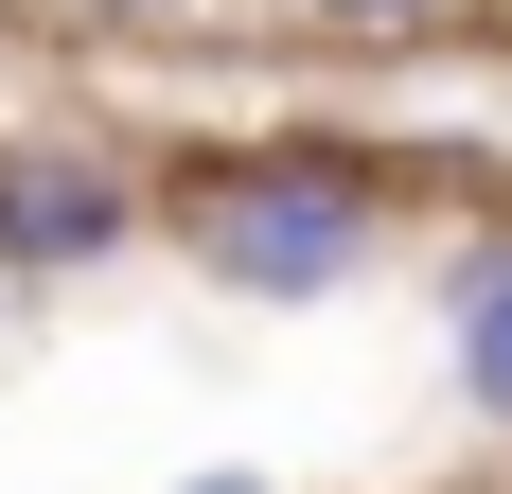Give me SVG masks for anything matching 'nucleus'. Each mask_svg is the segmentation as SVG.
<instances>
[{
    "label": "nucleus",
    "instance_id": "nucleus-1",
    "mask_svg": "<svg viewBox=\"0 0 512 494\" xmlns=\"http://www.w3.org/2000/svg\"><path fill=\"white\" fill-rule=\"evenodd\" d=\"M159 230H177V265L230 300H336L389 265V230H407V177L371 142H318V124H283V142H212L177 159V195H159Z\"/></svg>",
    "mask_w": 512,
    "mask_h": 494
},
{
    "label": "nucleus",
    "instance_id": "nucleus-2",
    "mask_svg": "<svg viewBox=\"0 0 512 494\" xmlns=\"http://www.w3.org/2000/svg\"><path fill=\"white\" fill-rule=\"evenodd\" d=\"M159 230V177L89 124H0V283H89Z\"/></svg>",
    "mask_w": 512,
    "mask_h": 494
},
{
    "label": "nucleus",
    "instance_id": "nucleus-3",
    "mask_svg": "<svg viewBox=\"0 0 512 494\" xmlns=\"http://www.w3.org/2000/svg\"><path fill=\"white\" fill-rule=\"evenodd\" d=\"M442 371H460V424L512 442V212L442 247Z\"/></svg>",
    "mask_w": 512,
    "mask_h": 494
},
{
    "label": "nucleus",
    "instance_id": "nucleus-4",
    "mask_svg": "<svg viewBox=\"0 0 512 494\" xmlns=\"http://www.w3.org/2000/svg\"><path fill=\"white\" fill-rule=\"evenodd\" d=\"M477 0H265V36H318V53H407V36H460Z\"/></svg>",
    "mask_w": 512,
    "mask_h": 494
},
{
    "label": "nucleus",
    "instance_id": "nucleus-5",
    "mask_svg": "<svg viewBox=\"0 0 512 494\" xmlns=\"http://www.w3.org/2000/svg\"><path fill=\"white\" fill-rule=\"evenodd\" d=\"M18 18H71V36H159V18H195V0H18Z\"/></svg>",
    "mask_w": 512,
    "mask_h": 494
},
{
    "label": "nucleus",
    "instance_id": "nucleus-6",
    "mask_svg": "<svg viewBox=\"0 0 512 494\" xmlns=\"http://www.w3.org/2000/svg\"><path fill=\"white\" fill-rule=\"evenodd\" d=\"M177 494H265V477H177Z\"/></svg>",
    "mask_w": 512,
    "mask_h": 494
},
{
    "label": "nucleus",
    "instance_id": "nucleus-7",
    "mask_svg": "<svg viewBox=\"0 0 512 494\" xmlns=\"http://www.w3.org/2000/svg\"><path fill=\"white\" fill-rule=\"evenodd\" d=\"M477 18H512V0H477Z\"/></svg>",
    "mask_w": 512,
    "mask_h": 494
},
{
    "label": "nucleus",
    "instance_id": "nucleus-8",
    "mask_svg": "<svg viewBox=\"0 0 512 494\" xmlns=\"http://www.w3.org/2000/svg\"><path fill=\"white\" fill-rule=\"evenodd\" d=\"M0 18H18V0H0Z\"/></svg>",
    "mask_w": 512,
    "mask_h": 494
}]
</instances>
